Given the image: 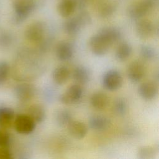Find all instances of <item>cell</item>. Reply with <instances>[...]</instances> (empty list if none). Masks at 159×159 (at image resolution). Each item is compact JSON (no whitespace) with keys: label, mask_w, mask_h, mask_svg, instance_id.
I'll return each instance as SVG.
<instances>
[{"label":"cell","mask_w":159,"mask_h":159,"mask_svg":"<svg viewBox=\"0 0 159 159\" xmlns=\"http://www.w3.org/2000/svg\"><path fill=\"white\" fill-rule=\"evenodd\" d=\"M155 0H136L127 8L128 16L134 20H139L153 11Z\"/></svg>","instance_id":"6da1fadb"},{"label":"cell","mask_w":159,"mask_h":159,"mask_svg":"<svg viewBox=\"0 0 159 159\" xmlns=\"http://www.w3.org/2000/svg\"><path fill=\"white\" fill-rule=\"evenodd\" d=\"M35 6V0H15L13 3L15 11L14 21L16 23L24 21L34 11Z\"/></svg>","instance_id":"7a4b0ae2"},{"label":"cell","mask_w":159,"mask_h":159,"mask_svg":"<svg viewBox=\"0 0 159 159\" xmlns=\"http://www.w3.org/2000/svg\"><path fill=\"white\" fill-rule=\"evenodd\" d=\"M102 84L106 90L109 91H117L122 86V76L117 70H109L103 75Z\"/></svg>","instance_id":"3957f363"},{"label":"cell","mask_w":159,"mask_h":159,"mask_svg":"<svg viewBox=\"0 0 159 159\" xmlns=\"http://www.w3.org/2000/svg\"><path fill=\"white\" fill-rule=\"evenodd\" d=\"M46 27L44 22L38 20L30 24L25 29L24 35L27 40L31 42H39L44 37Z\"/></svg>","instance_id":"277c9868"},{"label":"cell","mask_w":159,"mask_h":159,"mask_svg":"<svg viewBox=\"0 0 159 159\" xmlns=\"http://www.w3.org/2000/svg\"><path fill=\"white\" fill-rule=\"evenodd\" d=\"M83 91L79 84H74L69 86L66 90L60 96L61 103L66 105L78 102L82 98Z\"/></svg>","instance_id":"5b68a950"},{"label":"cell","mask_w":159,"mask_h":159,"mask_svg":"<svg viewBox=\"0 0 159 159\" xmlns=\"http://www.w3.org/2000/svg\"><path fill=\"white\" fill-rule=\"evenodd\" d=\"M127 76L130 81L134 83L140 82L145 76L146 68L139 60L132 61L127 68Z\"/></svg>","instance_id":"8992f818"},{"label":"cell","mask_w":159,"mask_h":159,"mask_svg":"<svg viewBox=\"0 0 159 159\" xmlns=\"http://www.w3.org/2000/svg\"><path fill=\"white\" fill-rule=\"evenodd\" d=\"M35 122L28 115L20 114L14 120L16 130L21 134H29L35 129Z\"/></svg>","instance_id":"52a82bcc"},{"label":"cell","mask_w":159,"mask_h":159,"mask_svg":"<svg viewBox=\"0 0 159 159\" xmlns=\"http://www.w3.org/2000/svg\"><path fill=\"white\" fill-rule=\"evenodd\" d=\"M155 31V24L150 20L144 18L138 20L135 25V32L140 39H148L154 35Z\"/></svg>","instance_id":"ba28073f"},{"label":"cell","mask_w":159,"mask_h":159,"mask_svg":"<svg viewBox=\"0 0 159 159\" xmlns=\"http://www.w3.org/2000/svg\"><path fill=\"white\" fill-rule=\"evenodd\" d=\"M89 46L91 52L98 57L106 55L111 47L98 33L93 35L89 42Z\"/></svg>","instance_id":"9c48e42d"},{"label":"cell","mask_w":159,"mask_h":159,"mask_svg":"<svg viewBox=\"0 0 159 159\" xmlns=\"http://www.w3.org/2000/svg\"><path fill=\"white\" fill-rule=\"evenodd\" d=\"M138 94L144 100L150 101L155 99L158 93L157 83L154 81L142 83L138 88Z\"/></svg>","instance_id":"30bf717a"},{"label":"cell","mask_w":159,"mask_h":159,"mask_svg":"<svg viewBox=\"0 0 159 159\" xmlns=\"http://www.w3.org/2000/svg\"><path fill=\"white\" fill-rule=\"evenodd\" d=\"M55 55L61 61L70 60L74 54V47L68 41L62 40L58 43L55 47Z\"/></svg>","instance_id":"8fae6325"},{"label":"cell","mask_w":159,"mask_h":159,"mask_svg":"<svg viewBox=\"0 0 159 159\" xmlns=\"http://www.w3.org/2000/svg\"><path fill=\"white\" fill-rule=\"evenodd\" d=\"M97 33L111 46L119 41L122 37V32L119 29L112 26L102 27Z\"/></svg>","instance_id":"7c38bea8"},{"label":"cell","mask_w":159,"mask_h":159,"mask_svg":"<svg viewBox=\"0 0 159 159\" xmlns=\"http://www.w3.org/2000/svg\"><path fill=\"white\" fill-rule=\"evenodd\" d=\"M110 119L101 115H94L89 117L88 124L89 127L95 131L102 132L109 129L111 125Z\"/></svg>","instance_id":"4fadbf2b"},{"label":"cell","mask_w":159,"mask_h":159,"mask_svg":"<svg viewBox=\"0 0 159 159\" xmlns=\"http://www.w3.org/2000/svg\"><path fill=\"white\" fill-rule=\"evenodd\" d=\"M70 135L75 139H82L88 133V127L83 122L72 120L67 125Z\"/></svg>","instance_id":"5bb4252c"},{"label":"cell","mask_w":159,"mask_h":159,"mask_svg":"<svg viewBox=\"0 0 159 159\" xmlns=\"http://www.w3.org/2000/svg\"><path fill=\"white\" fill-rule=\"evenodd\" d=\"M15 95L17 98L22 102L30 100L35 94V88L30 84H20L14 88Z\"/></svg>","instance_id":"9a60e30c"},{"label":"cell","mask_w":159,"mask_h":159,"mask_svg":"<svg viewBox=\"0 0 159 159\" xmlns=\"http://www.w3.org/2000/svg\"><path fill=\"white\" fill-rule=\"evenodd\" d=\"M76 9V0H60L57 4V11L64 18L71 17Z\"/></svg>","instance_id":"2e32d148"},{"label":"cell","mask_w":159,"mask_h":159,"mask_svg":"<svg viewBox=\"0 0 159 159\" xmlns=\"http://www.w3.org/2000/svg\"><path fill=\"white\" fill-rule=\"evenodd\" d=\"M116 9V5L112 0H102L97 7V12L99 17L108 19L111 17Z\"/></svg>","instance_id":"e0dca14e"},{"label":"cell","mask_w":159,"mask_h":159,"mask_svg":"<svg viewBox=\"0 0 159 159\" xmlns=\"http://www.w3.org/2000/svg\"><path fill=\"white\" fill-rule=\"evenodd\" d=\"M91 76L89 69L83 65L76 66L72 71L73 79L79 84H87L90 81Z\"/></svg>","instance_id":"ac0fdd59"},{"label":"cell","mask_w":159,"mask_h":159,"mask_svg":"<svg viewBox=\"0 0 159 159\" xmlns=\"http://www.w3.org/2000/svg\"><path fill=\"white\" fill-rule=\"evenodd\" d=\"M109 102L108 96L102 91L95 92L90 98L91 105L97 110L105 109L108 106Z\"/></svg>","instance_id":"d6986e66"},{"label":"cell","mask_w":159,"mask_h":159,"mask_svg":"<svg viewBox=\"0 0 159 159\" xmlns=\"http://www.w3.org/2000/svg\"><path fill=\"white\" fill-rule=\"evenodd\" d=\"M83 28V25L76 16L68 17V19L64 22L63 25V29L65 33L70 36L77 35Z\"/></svg>","instance_id":"ffe728a7"},{"label":"cell","mask_w":159,"mask_h":159,"mask_svg":"<svg viewBox=\"0 0 159 159\" xmlns=\"http://www.w3.org/2000/svg\"><path fill=\"white\" fill-rule=\"evenodd\" d=\"M70 77V71L69 69L65 66H58L54 69L52 73V78L53 81L58 84L63 85L65 84Z\"/></svg>","instance_id":"44dd1931"},{"label":"cell","mask_w":159,"mask_h":159,"mask_svg":"<svg viewBox=\"0 0 159 159\" xmlns=\"http://www.w3.org/2000/svg\"><path fill=\"white\" fill-rule=\"evenodd\" d=\"M132 47L127 42H121L117 47L115 52L116 58L121 62L126 61L132 55Z\"/></svg>","instance_id":"7402d4cb"},{"label":"cell","mask_w":159,"mask_h":159,"mask_svg":"<svg viewBox=\"0 0 159 159\" xmlns=\"http://www.w3.org/2000/svg\"><path fill=\"white\" fill-rule=\"evenodd\" d=\"M27 115L35 122H42L45 119L46 111L42 105L34 104L29 107Z\"/></svg>","instance_id":"603a6c76"},{"label":"cell","mask_w":159,"mask_h":159,"mask_svg":"<svg viewBox=\"0 0 159 159\" xmlns=\"http://www.w3.org/2000/svg\"><path fill=\"white\" fill-rule=\"evenodd\" d=\"M72 120V114L66 109H60L55 113V122L60 127H67Z\"/></svg>","instance_id":"cb8c5ba5"},{"label":"cell","mask_w":159,"mask_h":159,"mask_svg":"<svg viewBox=\"0 0 159 159\" xmlns=\"http://www.w3.org/2000/svg\"><path fill=\"white\" fill-rule=\"evenodd\" d=\"M14 117V112L10 107H4L0 108V126L5 128L9 127Z\"/></svg>","instance_id":"d4e9b609"},{"label":"cell","mask_w":159,"mask_h":159,"mask_svg":"<svg viewBox=\"0 0 159 159\" xmlns=\"http://www.w3.org/2000/svg\"><path fill=\"white\" fill-rule=\"evenodd\" d=\"M158 147L155 146H142L138 149L137 157L140 159L153 158L157 154Z\"/></svg>","instance_id":"484cf974"},{"label":"cell","mask_w":159,"mask_h":159,"mask_svg":"<svg viewBox=\"0 0 159 159\" xmlns=\"http://www.w3.org/2000/svg\"><path fill=\"white\" fill-rule=\"evenodd\" d=\"M140 54L142 58L146 60H153L157 56L156 50L152 46L143 44L140 47Z\"/></svg>","instance_id":"4316f807"},{"label":"cell","mask_w":159,"mask_h":159,"mask_svg":"<svg viewBox=\"0 0 159 159\" xmlns=\"http://www.w3.org/2000/svg\"><path fill=\"white\" fill-rule=\"evenodd\" d=\"M127 105L126 101L122 98L116 99L112 105V109L114 112L120 116H124L127 112Z\"/></svg>","instance_id":"83f0119b"},{"label":"cell","mask_w":159,"mask_h":159,"mask_svg":"<svg viewBox=\"0 0 159 159\" xmlns=\"http://www.w3.org/2000/svg\"><path fill=\"white\" fill-rule=\"evenodd\" d=\"M10 71L9 65L5 61H0V85L6 81Z\"/></svg>","instance_id":"f1b7e54d"},{"label":"cell","mask_w":159,"mask_h":159,"mask_svg":"<svg viewBox=\"0 0 159 159\" xmlns=\"http://www.w3.org/2000/svg\"><path fill=\"white\" fill-rule=\"evenodd\" d=\"M83 28L89 25L91 22V17L88 12L86 11H81L76 16Z\"/></svg>","instance_id":"f546056e"},{"label":"cell","mask_w":159,"mask_h":159,"mask_svg":"<svg viewBox=\"0 0 159 159\" xmlns=\"http://www.w3.org/2000/svg\"><path fill=\"white\" fill-rule=\"evenodd\" d=\"M10 136L4 130H0V147H7L10 143Z\"/></svg>","instance_id":"4dcf8cb0"},{"label":"cell","mask_w":159,"mask_h":159,"mask_svg":"<svg viewBox=\"0 0 159 159\" xmlns=\"http://www.w3.org/2000/svg\"><path fill=\"white\" fill-rule=\"evenodd\" d=\"M12 158V153L7 147L0 148V159H9Z\"/></svg>","instance_id":"1f68e13d"},{"label":"cell","mask_w":159,"mask_h":159,"mask_svg":"<svg viewBox=\"0 0 159 159\" xmlns=\"http://www.w3.org/2000/svg\"><path fill=\"white\" fill-rule=\"evenodd\" d=\"M2 35H1V37H0V42L1 44H5V45L9 44L11 40L10 37L9 35H7V34H5V35H4V34Z\"/></svg>","instance_id":"d6a6232c"}]
</instances>
